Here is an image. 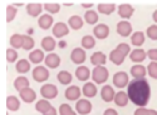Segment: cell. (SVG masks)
Listing matches in <instances>:
<instances>
[{
    "instance_id": "21",
    "label": "cell",
    "mask_w": 157,
    "mask_h": 115,
    "mask_svg": "<svg viewBox=\"0 0 157 115\" xmlns=\"http://www.w3.org/2000/svg\"><path fill=\"white\" fill-rule=\"evenodd\" d=\"M75 75H77V79L81 80V81H86L88 80V78L90 76V71L87 66H79L75 70Z\"/></svg>"
},
{
    "instance_id": "26",
    "label": "cell",
    "mask_w": 157,
    "mask_h": 115,
    "mask_svg": "<svg viewBox=\"0 0 157 115\" xmlns=\"http://www.w3.org/2000/svg\"><path fill=\"white\" fill-rule=\"evenodd\" d=\"M15 69L18 73L20 74H25V73H28L30 70V63L28 60H25V59H21L17 63V65H15Z\"/></svg>"
},
{
    "instance_id": "39",
    "label": "cell",
    "mask_w": 157,
    "mask_h": 115,
    "mask_svg": "<svg viewBox=\"0 0 157 115\" xmlns=\"http://www.w3.org/2000/svg\"><path fill=\"white\" fill-rule=\"evenodd\" d=\"M34 39L28 35H24V44H23V49L24 50H30L34 48Z\"/></svg>"
},
{
    "instance_id": "48",
    "label": "cell",
    "mask_w": 157,
    "mask_h": 115,
    "mask_svg": "<svg viewBox=\"0 0 157 115\" xmlns=\"http://www.w3.org/2000/svg\"><path fill=\"white\" fill-rule=\"evenodd\" d=\"M103 115H118V113H117L114 109H107Z\"/></svg>"
},
{
    "instance_id": "16",
    "label": "cell",
    "mask_w": 157,
    "mask_h": 115,
    "mask_svg": "<svg viewBox=\"0 0 157 115\" xmlns=\"http://www.w3.org/2000/svg\"><path fill=\"white\" fill-rule=\"evenodd\" d=\"M106 60H107L106 55H104L103 53H101V52H97V53H94L92 56H90V63H92L93 65H96V66H102V65H104Z\"/></svg>"
},
{
    "instance_id": "38",
    "label": "cell",
    "mask_w": 157,
    "mask_h": 115,
    "mask_svg": "<svg viewBox=\"0 0 157 115\" xmlns=\"http://www.w3.org/2000/svg\"><path fill=\"white\" fill-rule=\"evenodd\" d=\"M44 9L48 13H50V14H57L60 10V5L57 3H47V4H44Z\"/></svg>"
},
{
    "instance_id": "5",
    "label": "cell",
    "mask_w": 157,
    "mask_h": 115,
    "mask_svg": "<svg viewBox=\"0 0 157 115\" xmlns=\"http://www.w3.org/2000/svg\"><path fill=\"white\" fill-rule=\"evenodd\" d=\"M75 110L81 115H87V114H89L90 111H92V104H90L87 99H81V100L77 101Z\"/></svg>"
},
{
    "instance_id": "47",
    "label": "cell",
    "mask_w": 157,
    "mask_h": 115,
    "mask_svg": "<svg viewBox=\"0 0 157 115\" xmlns=\"http://www.w3.org/2000/svg\"><path fill=\"white\" fill-rule=\"evenodd\" d=\"M148 109L146 108H138L136 111H135V115H148Z\"/></svg>"
},
{
    "instance_id": "2",
    "label": "cell",
    "mask_w": 157,
    "mask_h": 115,
    "mask_svg": "<svg viewBox=\"0 0 157 115\" xmlns=\"http://www.w3.org/2000/svg\"><path fill=\"white\" fill-rule=\"evenodd\" d=\"M92 79L97 84H103L108 79V70L104 66H96L92 71Z\"/></svg>"
},
{
    "instance_id": "35",
    "label": "cell",
    "mask_w": 157,
    "mask_h": 115,
    "mask_svg": "<svg viewBox=\"0 0 157 115\" xmlns=\"http://www.w3.org/2000/svg\"><path fill=\"white\" fill-rule=\"evenodd\" d=\"M50 108H52V105H50V103H49L48 100H39L38 103H36V105H35L36 111L42 113V114L47 113V111H48Z\"/></svg>"
},
{
    "instance_id": "12",
    "label": "cell",
    "mask_w": 157,
    "mask_h": 115,
    "mask_svg": "<svg viewBox=\"0 0 157 115\" xmlns=\"http://www.w3.org/2000/svg\"><path fill=\"white\" fill-rule=\"evenodd\" d=\"M101 96L104 101H107V103H109V101L114 100V90H113V88H111L109 85H104L102 88V92H101Z\"/></svg>"
},
{
    "instance_id": "40",
    "label": "cell",
    "mask_w": 157,
    "mask_h": 115,
    "mask_svg": "<svg viewBox=\"0 0 157 115\" xmlns=\"http://www.w3.org/2000/svg\"><path fill=\"white\" fill-rule=\"evenodd\" d=\"M147 71H148V74H150L151 78L157 79V61L150 63V65H148V68H147Z\"/></svg>"
},
{
    "instance_id": "37",
    "label": "cell",
    "mask_w": 157,
    "mask_h": 115,
    "mask_svg": "<svg viewBox=\"0 0 157 115\" xmlns=\"http://www.w3.org/2000/svg\"><path fill=\"white\" fill-rule=\"evenodd\" d=\"M94 45H96V40H94L93 36H90V35L83 36V39H82V46L84 49H92Z\"/></svg>"
},
{
    "instance_id": "42",
    "label": "cell",
    "mask_w": 157,
    "mask_h": 115,
    "mask_svg": "<svg viewBox=\"0 0 157 115\" xmlns=\"http://www.w3.org/2000/svg\"><path fill=\"white\" fill-rule=\"evenodd\" d=\"M15 15H17V9H15L14 6L9 5V6L6 8V21L10 23L13 19L15 18Z\"/></svg>"
},
{
    "instance_id": "51",
    "label": "cell",
    "mask_w": 157,
    "mask_h": 115,
    "mask_svg": "<svg viewBox=\"0 0 157 115\" xmlns=\"http://www.w3.org/2000/svg\"><path fill=\"white\" fill-rule=\"evenodd\" d=\"M82 5L84 8H89V6H92V3H82Z\"/></svg>"
},
{
    "instance_id": "18",
    "label": "cell",
    "mask_w": 157,
    "mask_h": 115,
    "mask_svg": "<svg viewBox=\"0 0 157 115\" xmlns=\"http://www.w3.org/2000/svg\"><path fill=\"white\" fill-rule=\"evenodd\" d=\"M83 95L87 98H93L97 95V86L92 83H86L83 85Z\"/></svg>"
},
{
    "instance_id": "43",
    "label": "cell",
    "mask_w": 157,
    "mask_h": 115,
    "mask_svg": "<svg viewBox=\"0 0 157 115\" xmlns=\"http://www.w3.org/2000/svg\"><path fill=\"white\" fill-rule=\"evenodd\" d=\"M17 59H18V53L14 49H8L6 50V60L9 63H14Z\"/></svg>"
},
{
    "instance_id": "9",
    "label": "cell",
    "mask_w": 157,
    "mask_h": 115,
    "mask_svg": "<svg viewBox=\"0 0 157 115\" xmlns=\"http://www.w3.org/2000/svg\"><path fill=\"white\" fill-rule=\"evenodd\" d=\"M71 59L74 64H83L84 60H86V53L84 50L81 49V48H75L72 54H71Z\"/></svg>"
},
{
    "instance_id": "50",
    "label": "cell",
    "mask_w": 157,
    "mask_h": 115,
    "mask_svg": "<svg viewBox=\"0 0 157 115\" xmlns=\"http://www.w3.org/2000/svg\"><path fill=\"white\" fill-rule=\"evenodd\" d=\"M152 19H153V21H155V23H157V10H156V11H153V15H152Z\"/></svg>"
},
{
    "instance_id": "10",
    "label": "cell",
    "mask_w": 157,
    "mask_h": 115,
    "mask_svg": "<svg viewBox=\"0 0 157 115\" xmlns=\"http://www.w3.org/2000/svg\"><path fill=\"white\" fill-rule=\"evenodd\" d=\"M69 29L64 23H57L53 27V35L57 38H63L65 35H68Z\"/></svg>"
},
{
    "instance_id": "14",
    "label": "cell",
    "mask_w": 157,
    "mask_h": 115,
    "mask_svg": "<svg viewBox=\"0 0 157 115\" xmlns=\"http://www.w3.org/2000/svg\"><path fill=\"white\" fill-rule=\"evenodd\" d=\"M133 11H135L133 6H131L129 4H122V5H120V8H118V14H120V16H122V18H124V19H128V18L132 16Z\"/></svg>"
},
{
    "instance_id": "32",
    "label": "cell",
    "mask_w": 157,
    "mask_h": 115,
    "mask_svg": "<svg viewBox=\"0 0 157 115\" xmlns=\"http://www.w3.org/2000/svg\"><path fill=\"white\" fill-rule=\"evenodd\" d=\"M6 106L11 111H17L19 109V106H20V103H19L18 98L17 96H9L6 99Z\"/></svg>"
},
{
    "instance_id": "33",
    "label": "cell",
    "mask_w": 157,
    "mask_h": 115,
    "mask_svg": "<svg viewBox=\"0 0 157 115\" xmlns=\"http://www.w3.org/2000/svg\"><path fill=\"white\" fill-rule=\"evenodd\" d=\"M23 44H24V35L14 34L10 38V45L13 48H23Z\"/></svg>"
},
{
    "instance_id": "3",
    "label": "cell",
    "mask_w": 157,
    "mask_h": 115,
    "mask_svg": "<svg viewBox=\"0 0 157 115\" xmlns=\"http://www.w3.org/2000/svg\"><path fill=\"white\" fill-rule=\"evenodd\" d=\"M49 78V71L47 68L44 66H36L33 70V79L38 83H43L45 80H48Z\"/></svg>"
},
{
    "instance_id": "25",
    "label": "cell",
    "mask_w": 157,
    "mask_h": 115,
    "mask_svg": "<svg viewBox=\"0 0 157 115\" xmlns=\"http://www.w3.org/2000/svg\"><path fill=\"white\" fill-rule=\"evenodd\" d=\"M27 13L30 16H38L42 13V5L38 3H30L27 5Z\"/></svg>"
},
{
    "instance_id": "29",
    "label": "cell",
    "mask_w": 157,
    "mask_h": 115,
    "mask_svg": "<svg viewBox=\"0 0 157 115\" xmlns=\"http://www.w3.org/2000/svg\"><path fill=\"white\" fill-rule=\"evenodd\" d=\"M68 24H69V27L74 30H78V29H82L83 27V20L81 16H78V15H74V16H71L69 20H68Z\"/></svg>"
},
{
    "instance_id": "53",
    "label": "cell",
    "mask_w": 157,
    "mask_h": 115,
    "mask_svg": "<svg viewBox=\"0 0 157 115\" xmlns=\"http://www.w3.org/2000/svg\"><path fill=\"white\" fill-rule=\"evenodd\" d=\"M59 46H62V48H64V46H65V43H60V44H59Z\"/></svg>"
},
{
    "instance_id": "19",
    "label": "cell",
    "mask_w": 157,
    "mask_h": 115,
    "mask_svg": "<svg viewBox=\"0 0 157 115\" xmlns=\"http://www.w3.org/2000/svg\"><path fill=\"white\" fill-rule=\"evenodd\" d=\"M124 58H126V56H124L121 52H118L117 49L112 50L111 54H109V59H111V61H112L113 64H116V65H121V64L124 61Z\"/></svg>"
},
{
    "instance_id": "7",
    "label": "cell",
    "mask_w": 157,
    "mask_h": 115,
    "mask_svg": "<svg viewBox=\"0 0 157 115\" xmlns=\"http://www.w3.org/2000/svg\"><path fill=\"white\" fill-rule=\"evenodd\" d=\"M19 94H20L21 100L25 101V103H33V101L35 100V98H36L35 92L33 90V89H30V88L21 89V90L19 92Z\"/></svg>"
},
{
    "instance_id": "13",
    "label": "cell",
    "mask_w": 157,
    "mask_h": 115,
    "mask_svg": "<svg viewBox=\"0 0 157 115\" xmlns=\"http://www.w3.org/2000/svg\"><path fill=\"white\" fill-rule=\"evenodd\" d=\"M146 56H147V53L143 49H135L131 52V55H129L131 60L133 63H141L146 59Z\"/></svg>"
},
{
    "instance_id": "34",
    "label": "cell",
    "mask_w": 157,
    "mask_h": 115,
    "mask_svg": "<svg viewBox=\"0 0 157 115\" xmlns=\"http://www.w3.org/2000/svg\"><path fill=\"white\" fill-rule=\"evenodd\" d=\"M14 86L18 92H20L21 89L29 88V80L25 78V76H19V78L15 79V81H14Z\"/></svg>"
},
{
    "instance_id": "23",
    "label": "cell",
    "mask_w": 157,
    "mask_h": 115,
    "mask_svg": "<svg viewBox=\"0 0 157 115\" xmlns=\"http://www.w3.org/2000/svg\"><path fill=\"white\" fill-rule=\"evenodd\" d=\"M147 70L145 66H142V65H133L132 68H131V74H132L136 79H142V78H145V75H146Z\"/></svg>"
},
{
    "instance_id": "41",
    "label": "cell",
    "mask_w": 157,
    "mask_h": 115,
    "mask_svg": "<svg viewBox=\"0 0 157 115\" xmlns=\"http://www.w3.org/2000/svg\"><path fill=\"white\" fill-rule=\"evenodd\" d=\"M59 113H60V115H77L68 104H62L59 108Z\"/></svg>"
},
{
    "instance_id": "24",
    "label": "cell",
    "mask_w": 157,
    "mask_h": 115,
    "mask_svg": "<svg viewBox=\"0 0 157 115\" xmlns=\"http://www.w3.org/2000/svg\"><path fill=\"white\" fill-rule=\"evenodd\" d=\"M128 94L124 93V92H120V93H117L116 96H114V103L116 105H118V106H126L127 103H128Z\"/></svg>"
},
{
    "instance_id": "4",
    "label": "cell",
    "mask_w": 157,
    "mask_h": 115,
    "mask_svg": "<svg viewBox=\"0 0 157 115\" xmlns=\"http://www.w3.org/2000/svg\"><path fill=\"white\" fill-rule=\"evenodd\" d=\"M40 94L45 98V99H54L58 95V89L56 85L53 84H45L42 86L40 89Z\"/></svg>"
},
{
    "instance_id": "36",
    "label": "cell",
    "mask_w": 157,
    "mask_h": 115,
    "mask_svg": "<svg viewBox=\"0 0 157 115\" xmlns=\"http://www.w3.org/2000/svg\"><path fill=\"white\" fill-rule=\"evenodd\" d=\"M84 19H86V21H87L88 24L93 25V24H96V23L98 21V15H97V13H96V11H93V10H88L86 14H84Z\"/></svg>"
},
{
    "instance_id": "46",
    "label": "cell",
    "mask_w": 157,
    "mask_h": 115,
    "mask_svg": "<svg viewBox=\"0 0 157 115\" xmlns=\"http://www.w3.org/2000/svg\"><path fill=\"white\" fill-rule=\"evenodd\" d=\"M147 56L153 60V61H157V49H150L147 52Z\"/></svg>"
},
{
    "instance_id": "20",
    "label": "cell",
    "mask_w": 157,
    "mask_h": 115,
    "mask_svg": "<svg viewBox=\"0 0 157 115\" xmlns=\"http://www.w3.org/2000/svg\"><path fill=\"white\" fill-rule=\"evenodd\" d=\"M81 96V89L78 86H71L65 90V98L68 100H77Z\"/></svg>"
},
{
    "instance_id": "22",
    "label": "cell",
    "mask_w": 157,
    "mask_h": 115,
    "mask_svg": "<svg viewBox=\"0 0 157 115\" xmlns=\"http://www.w3.org/2000/svg\"><path fill=\"white\" fill-rule=\"evenodd\" d=\"M116 9V5L112 4V3H101L98 5V11L101 14H104V15H109L114 11Z\"/></svg>"
},
{
    "instance_id": "8",
    "label": "cell",
    "mask_w": 157,
    "mask_h": 115,
    "mask_svg": "<svg viewBox=\"0 0 157 115\" xmlns=\"http://www.w3.org/2000/svg\"><path fill=\"white\" fill-rule=\"evenodd\" d=\"M93 34L98 38V39H106V38L109 35V28L106 24L96 25L94 29H93Z\"/></svg>"
},
{
    "instance_id": "45",
    "label": "cell",
    "mask_w": 157,
    "mask_h": 115,
    "mask_svg": "<svg viewBox=\"0 0 157 115\" xmlns=\"http://www.w3.org/2000/svg\"><path fill=\"white\" fill-rule=\"evenodd\" d=\"M118 52H121L124 56L126 55H128L129 54V52H131V48H129V45H127V44H124V43H121V44H118L117 45V48H116Z\"/></svg>"
},
{
    "instance_id": "31",
    "label": "cell",
    "mask_w": 157,
    "mask_h": 115,
    "mask_svg": "<svg viewBox=\"0 0 157 115\" xmlns=\"http://www.w3.org/2000/svg\"><path fill=\"white\" fill-rule=\"evenodd\" d=\"M57 79H58V81H59L60 84L68 85V84H71V81H72V74L68 73V71H60V73H58V75H57Z\"/></svg>"
},
{
    "instance_id": "17",
    "label": "cell",
    "mask_w": 157,
    "mask_h": 115,
    "mask_svg": "<svg viewBox=\"0 0 157 115\" xmlns=\"http://www.w3.org/2000/svg\"><path fill=\"white\" fill-rule=\"evenodd\" d=\"M38 25L42 29L47 30L50 28V25H53V16L47 14V15H42L38 20Z\"/></svg>"
},
{
    "instance_id": "11",
    "label": "cell",
    "mask_w": 157,
    "mask_h": 115,
    "mask_svg": "<svg viewBox=\"0 0 157 115\" xmlns=\"http://www.w3.org/2000/svg\"><path fill=\"white\" fill-rule=\"evenodd\" d=\"M132 31V25H131L128 21H121L117 24V33H118L121 36H128Z\"/></svg>"
},
{
    "instance_id": "52",
    "label": "cell",
    "mask_w": 157,
    "mask_h": 115,
    "mask_svg": "<svg viewBox=\"0 0 157 115\" xmlns=\"http://www.w3.org/2000/svg\"><path fill=\"white\" fill-rule=\"evenodd\" d=\"M148 115H157V111H156V110H152V109H151V110L148 111Z\"/></svg>"
},
{
    "instance_id": "28",
    "label": "cell",
    "mask_w": 157,
    "mask_h": 115,
    "mask_svg": "<svg viewBox=\"0 0 157 115\" xmlns=\"http://www.w3.org/2000/svg\"><path fill=\"white\" fill-rule=\"evenodd\" d=\"M29 59L33 64H39V63H42L44 60V54H43V52L40 49H36V50H33V52L30 53Z\"/></svg>"
},
{
    "instance_id": "44",
    "label": "cell",
    "mask_w": 157,
    "mask_h": 115,
    "mask_svg": "<svg viewBox=\"0 0 157 115\" xmlns=\"http://www.w3.org/2000/svg\"><path fill=\"white\" fill-rule=\"evenodd\" d=\"M147 35L150 39L152 40H157V25H151L147 29Z\"/></svg>"
},
{
    "instance_id": "15",
    "label": "cell",
    "mask_w": 157,
    "mask_h": 115,
    "mask_svg": "<svg viewBox=\"0 0 157 115\" xmlns=\"http://www.w3.org/2000/svg\"><path fill=\"white\" fill-rule=\"evenodd\" d=\"M60 64V58L57 54H49L45 58V65L50 69H56Z\"/></svg>"
},
{
    "instance_id": "1",
    "label": "cell",
    "mask_w": 157,
    "mask_h": 115,
    "mask_svg": "<svg viewBox=\"0 0 157 115\" xmlns=\"http://www.w3.org/2000/svg\"><path fill=\"white\" fill-rule=\"evenodd\" d=\"M127 94L132 103H135L140 108H145L151 96V88L148 85V81L145 78L132 80L128 84Z\"/></svg>"
},
{
    "instance_id": "6",
    "label": "cell",
    "mask_w": 157,
    "mask_h": 115,
    "mask_svg": "<svg viewBox=\"0 0 157 115\" xmlns=\"http://www.w3.org/2000/svg\"><path fill=\"white\" fill-rule=\"evenodd\" d=\"M113 84L117 88L128 86V75L124 71H118L113 75Z\"/></svg>"
},
{
    "instance_id": "27",
    "label": "cell",
    "mask_w": 157,
    "mask_h": 115,
    "mask_svg": "<svg viewBox=\"0 0 157 115\" xmlns=\"http://www.w3.org/2000/svg\"><path fill=\"white\" fill-rule=\"evenodd\" d=\"M42 48L45 52H52V50H54V48H56V40L50 36H45L42 40Z\"/></svg>"
},
{
    "instance_id": "30",
    "label": "cell",
    "mask_w": 157,
    "mask_h": 115,
    "mask_svg": "<svg viewBox=\"0 0 157 115\" xmlns=\"http://www.w3.org/2000/svg\"><path fill=\"white\" fill-rule=\"evenodd\" d=\"M131 43L135 46H141L143 43H145V34L142 31H136L132 36H131Z\"/></svg>"
},
{
    "instance_id": "49",
    "label": "cell",
    "mask_w": 157,
    "mask_h": 115,
    "mask_svg": "<svg viewBox=\"0 0 157 115\" xmlns=\"http://www.w3.org/2000/svg\"><path fill=\"white\" fill-rule=\"evenodd\" d=\"M43 115H57V110H56L53 106H52V108H50V109H49L47 113H44Z\"/></svg>"
}]
</instances>
